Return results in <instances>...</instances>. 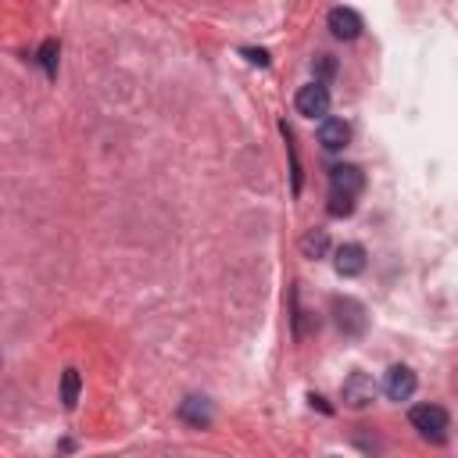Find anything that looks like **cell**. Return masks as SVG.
Segmentation results:
<instances>
[{
	"instance_id": "5",
	"label": "cell",
	"mask_w": 458,
	"mask_h": 458,
	"mask_svg": "<svg viewBox=\"0 0 458 458\" xmlns=\"http://www.w3.org/2000/svg\"><path fill=\"white\" fill-rule=\"evenodd\" d=\"M365 190V175L358 165H333L329 168V193H344V197H358Z\"/></svg>"
},
{
	"instance_id": "12",
	"label": "cell",
	"mask_w": 458,
	"mask_h": 458,
	"mask_svg": "<svg viewBox=\"0 0 458 458\" xmlns=\"http://www.w3.org/2000/svg\"><path fill=\"white\" fill-rule=\"evenodd\" d=\"M311 75H315V82H329L336 75V57L333 54H315L311 57Z\"/></svg>"
},
{
	"instance_id": "2",
	"label": "cell",
	"mask_w": 458,
	"mask_h": 458,
	"mask_svg": "<svg viewBox=\"0 0 458 458\" xmlns=\"http://www.w3.org/2000/svg\"><path fill=\"white\" fill-rule=\"evenodd\" d=\"M333 315H336V326L344 336H361L369 318H365V308L354 301V297H336L333 301Z\"/></svg>"
},
{
	"instance_id": "16",
	"label": "cell",
	"mask_w": 458,
	"mask_h": 458,
	"mask_svg": "<svg viewBox=\"0 0 458 458\" xmlns=\"http://www.w3.org/2000/svg\"><path fill=\"white\" fill-rule=\"evenodd\" d=\"M243 57H247L250 64H261V68L268 64V54H265V50H250V47H247V50H243Z\"/></svg>"
},
{
	"instance_id": "10",
	"label": "cell",
	"mask_w": 458,
	"mask_h": 458,
	"mask_svg": "<svg viewBox=\"0 0 458 458\" xmlns=\"http://www.w3.org/2000/svg\"><path fill=\"white\" fill-rule=\"evenodd\" d=\"M179 419L200 429V426H208V422H211V404H208L204 397H186V401L179 404Z\"/></svg>"
},
{
	"instance_id": "14",
	"label": "cell",
	"mask_w": 458,
	"mask_h": 458,
	"mask_svg": "<svg viewBox=\"0 0 458 458\" xmlns=\"http://www.w3.org/2000/svg\"><path fill=\"white\" fill-rule=\"evenodd\" d=\"M39 64H43L47 75L57 72V39H47V43L39 47Z\"/></svg>"
},
{
	"instance_id": "9",
	"label": "cell",
	"mask_w": 458,
	"mask_h": 458,
	"mask_svg": "<svg viewBox=\"0 0 458 458\" xmlns=\"http://www.w3.org/2000/svg\"><path fill=\"white\" fill-rule=\"evenodd\" d=\"M347 143H351V125L344 118H322V125H318V147L329 150V154H336Z\"/></svg>"
},
{
	"instance_id": "3",
	"label": "cell",
	"mask_w": 458,
	"mask_h": 458,
	"mask_svg": "<svg viewBox=\"0 0 458 458\" xmlns=\"http://www.w3.org/2000/svg\"><path fill=\"white\" fill-rule=\"evenodd\" d=\"M293 104H297V111H301L304 118H326V114H329V89H326V82H308V86H301L297 97H293Z\"/></svg>"
},
{
	"instance_id": "4",
	"label": "cell",
	"mask_w": 458,
	"mask_h": 458,
	"mask_svg": "<svg viewBox=\"0 0 458 458\" xmlns=\"http://www.w3.org/2000/svg\"><path fill=\"white\" fill-rule=\"evenodd\" d=\"M340 394H344V404H347V408H365V404L376 401V379H372L369 372H351V376L344 379Z\"/></svg>"
},
{
	"instance_id": "1",
	"label": "cell",
	"mask_w": 458,
	"mask_h": 458,
	"mask_svg": "<svg viewBox=\"0 0 458 458\" xmlns=\"http://www.w3.org/2000/svg\"><path fill=\"white\" fill-rule=\"evenodd\" d=\"M408 422L419 429V437H426L433 444H440L447 437V411L440 404H415L408 411Z\"/></svg>"
},
{
	"instance_id": "13",
	"label": "cell",
	"mask_w": 458,
	"mask_h": 458,
	"mask_svg": "<svg viewBox=\"0 0 458 458\" xmlns=\"http://www.w3.org/2000/svg\"><path fill=\"white\" fill-rule=\"evenodd\" d=\"M61 401H64V408H75V401H79V372L75 369H64V376H61Z\"/></svg>"
},
{
	"instance_id": "8",
	"label": "cell",
	"mask_w": 458,
	"mask_h": 458,
	"mask_svg": "<svg viewBox=\"0 0 458 458\" xmlns=\"http://www.w3.org/2000/svg\"><path fill=\"white\" fill-rule=\"evenodd\" d=\"M326 25H329V32H333L336 39H358V32H361V14H358L354 7H333L329 18H326Z\"/></svg>"
},
{
	"instance_id": "6",
	"label": "cell",
	"mask_w": 458,
	"mask_h": 458,
	"mask_svg": "<svg viewBox=\"0 0 458 458\" xmlns=\"http://www.w3.org/2000/svg\"><path fill=\"white\" fill-rule=\"evenodd\" d=\"M415 386H419V379H415V372H411L408 365H390V369H386L383 390H386L390 401H408V397L415 394Z\"/></svg>"
},
{
	"instance_id": "7",
	"label": "cell",
	"mask_w": 458,
	"mask_h": 458,
	"mask_svg": "<svg viewBox=\"0 0 458 458\" xmlns=\"http://www.w3.org/2000/svg\"><path fill=\"white\" fill-rule=\"evenodd\" d=\"M365 247L361 243H340L336 247V258H333V268H336V276H344V279H351V276H361L365 272Z\"/></svg>"
},
{
	"instance_id": "11",
	"label": "cell",
	"mask_w": 458,
	"mask_h": 458,
	"mask_svg": "<svg viewBox=\"0 0 458 458\" xmlns=\"http://www.w3.org/2000/svg\"><path fill=\"white\" fill-rule=\"evenodd\" d=\"M326 250H329L326 229H308V233L301 236V254H304V258H322Z\"/></svg>"
},
{
	"instance_id": "15",
	"label": "cell",
	"mask_w": 458,
	"mask_h": 458,
	"mask_svg": "<svg viewBox=\"0 0 458 458\" xmlns=\"http://www.w3.org/2000/svg\"><path fill=\"white\" fill-rule=\"evenodd\" d=\"M354 211V197H344V193H329V215L333 218H347Z\"/></svg>"
}]
</instances>
